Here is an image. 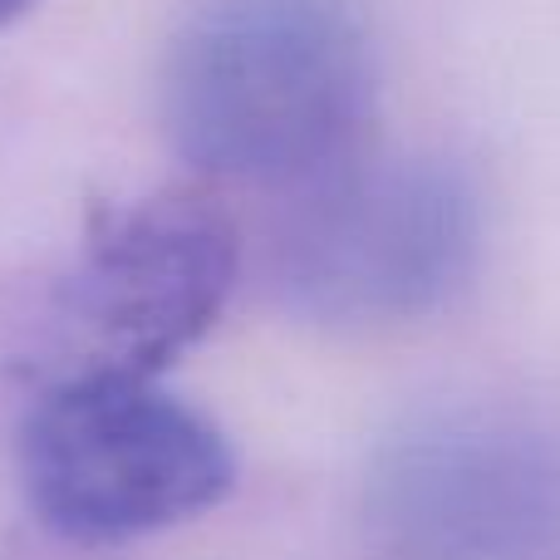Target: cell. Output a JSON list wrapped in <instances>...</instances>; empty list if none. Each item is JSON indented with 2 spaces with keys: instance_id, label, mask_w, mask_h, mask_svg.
Listing matches in <instances>:
<instances>
[{
  "instance_id": "8992f818",
  "label": "cell",
  "mask_w": 560,
  "mask_h": 560,
  "mask_svg": "<svg viewBox=\"0 0 560 560\" xmlns=\"http://www.w3.org/2000/svg\"><path fill=\"white\" fill-rule=\"evenodd\" d=\"M30 5H35V0H0V25H10V20H20Z\"/></svg>"
},
{
  "instance_id": "5b68a950",
  "label": "cell",
  "mask_w": 560,
  "mask_h": 560,
  "mask_svg": "<svg viewBox=\"0 0 560 560\" xmlns=\"http://www.w3.org/2000/svg\"><path fill=\"white\" fill-rule=\"evenodd\" d=\"M236 285V232L187 192L138 197L89 217L65 285V319L89 354L69 374L158 378L217 325Z\"/></svg>"
},
{
  "instance_id": "277c9868",
  "label": "cell",
  "mask_w": 560,
  "mask_h": 560,
  "mask_svg": "<svg viewBox=\"0 0 560 560\" xmlns=\"http://www.w3.org/2000/svg\"><path fill=\"white\" fill-rule=\"evenodd\" d=\"M369 560H560V433L506 408H433L359 487Z\"/></svg>"
},
{
  "instance_id": "3957f363",
  "label": "cell",
  "mask_w": 560,
  "mask_h": 560,
  "mask_svg": "<svg viewBox=\"0 0 560 560\" xmlns=\"http://www.w3.org/2000/svg\"><path fill=\"white\" fill-rule=\"evenodd\" d=\"M25 506L69 546H124L212 512L236 487L226 433L133 374H59L20 423Z\"/></svg>"
},
{
  "instance_id": "6da1fadb",
  "label": "cell",
  "mask_w": 560,
  "mask_h": 560,
  "mask_svg": "<svg viewBox=\"0 0 560 560\" xmlns=\"http://www.w3.org/2000/svg\"><path fill=\"white\" fill-rule=\"evenodd\" d=\"M158 104L192 173L300 192L364 158L374 39L349 0H202L167 45Z\"/></svg>"
},
{
  "instance_id": "7a4b0ae2",
  "label": "cell",
  "mask_w": 560,
  "mask_h": 560,
  "mask_svg": "<svg viewBox=\"0 0 560 560\" xmlns=\"http://www.w3.org/2000/svg\"><path fill=\"white\" fill-rule=\"evenodd\" d=\"M482 202L443 158H354L290 192L271 232V290L319 329L428 319L472 280Z\"/></svg>"
}]
</instances>
